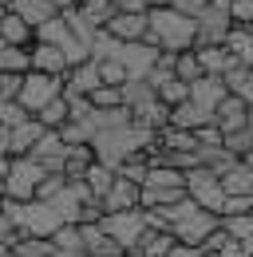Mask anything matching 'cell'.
Instances as JSON below:
<instances>
[{
    "instance_id": "1",
    "label": "cell",
    "mask_w": 253,
    "mask_h": 257,
    "mask_svg": "<svg viewBox=\"0 0 253 257\" xmlns=\"http://www.w3.org/2000/svg\"><path fill=\"white\" fill-rule=\"evenodd\" d=\"M147 44H158L166 52H190L198 44V16L178 12L174 4H155L151 8V32Z\"/></svg>"
},
{
    "instance_id": "2",
    "label": "cell",
    "mask_w": 253,
    "mask_h": 257,
    "mask_svg": "<svg viewBox=\"0 0 253 257\" xmlns=\"http://www.w3.org/2000/svg\"><path fill=\"white\" fill-rule=\"evenodd\" d=\"M52 170L44 166V162H36L32 155H4L0 162V178H4V198H12V202H32L36 194H40V182L48 178Z\"/></svg>"
},
{
    "instance_id": "3",
    "label": "cell",
    "mask_w": 253,
    "mask_h": 257,
    "mask_svg": "<svg viewBox=\"0 0 253 257\" xmlns=\"http://www.w3.org/2000/svg\"><path fill=\"white\" fill-rule=\"evenodd\" d=\"M190 198L186 190V170H174V166H151L147 182H143V206L155 210V206H174Z\"/></svg>"
},
{
    "instance_id": "4",
    "label": "cell",
    "mask_w": 253,
    "mask_h": 257,
    "mask_svg": "<svg viewBox=\"0 0 253 257\" xmlns=\"http://www.w3.org/2000/svg\"><path fill=\"white\" fill-rule=\"evenodd\" d=\"M103 229L123 245L126 253L143 245L147 229H151V218H147V206H135V210H115V214H103Z\"/></svg>"
},
{
    "instance_id": "5",
    "label": "cell",
    "mask_w": 253,
    "mask_h": 257,
    "mask_svg": "<svg viewBox=\"0 0 253 257\" xmlns=\"http://www.w3.org/2000/svg\"><path fill=\"white\" fill-rule=\"evenodd\" d=\"M186 190H190V198H194L198 206H206V210H214V214L225 210V198H229L221 174H218V170H210V166L186 170Z\"/></svg>"
},
{
    "instance_id": "6",
    "label": "cell",
    "mask_w": 253,
    "mask_h": 257,
    "mask_svg": "<svg viewBox=\"0 0 253 257\" xmlns=\"http://www.w3.org/2000/svg\"><path fill=\"white\" fill-rule=\"evenodd\" d=\"M233 12H229V4L225 0H210L206 4V12L198 16V44L194 48H214V44H225L229 32H233Z\"/></svg>"
},
{
    "instance_id": "7",
    "label": "cell",
    "mask_w": 253,
    "mask_h": 257,
    "mask_svg": "<svg viewBox=\"0 0 253 257\" xmlns=\"http://www.w3.org/2000/svg\"><path fill=\"white\" fill-rule=\"evenodd\" d=\"M67 87V75H48V71H28L24 75V91H20V103L28 107L32 115H40L52 99L63 95Z\"/></svg>"
},
{
    "instance_id": "8",
    "label": "cell",
    "mask_w": 253,
    "mask_h": 257,
    "mask_svg": "<svg viewBox=\"0 0 253 257\" xmlns=\"http://www.w3.org/2000/svg\"><path fill=\"white\" fill-rule=\"evenodd\" d=\"M48 131H52V127H44V123H40V115H32L28 123H20V127L0 131V151H4V155H12V159H16V155H32V147H36Z\"/></svg>"
},
{
    "instance_id": "9",
    "label": "cell",
    "mask_w": 253,
    "mask_h": 257,
    "mask_svg": "<svg viewBox=\"0 0 253 257\" xmlns=\"http://www.w3.org/2000/svg\"><path fill=\"white\" fill-rule=\"evenodd\" d=\"M229 95V83H225V75H202L198 83H190V99L214 119V111H218V103Z\"/></svg>"
},
{
    "instance_id": "10",
    "label": "cell",
    "mask_w": 253,
    "mask_h": 257,
    "mask_svg": "<svg viewBox=\"0 0 253 257\" xmlns=\"http://www.w3.org/2000/svg\"><path fill=\"white\" fill-rule=\"evenodd\" d=\"M32 71H48V75H67L71 60L60 44H48V40H36L32 44Z\"/></svg>"
},
{
    "instance_id": "11",
    "label": "cell",
    "mask_w": 253,
    "mask_h": 257,
    "mask_svg": "<svg viewBox=\"0 0 253 257\" xmlns=\"http://www.w3.org/2000/svg\"><path fill=\"white\" fill-rule=\"evenodd\" d=\"M67 151H71V147L63 143V135H60V131H48V135H44V139H40V143L32 147V159H36V162H44V166H48L52 174H63V166H67Z\"/></svg>"
},
{
    "instance_id": "12",
    "label": "cell",
    "mask_w": 253,
    "mask_h": 257,
    "mask_svg": "<svg viewBox=\"0 0 253 257\" xmlns=\"http://www.w3.org/2000/svg\"><path fill=\"white\" fill-rule=\"evenodd\" d=\"M135 206H143V182H135V178L119 174L115 186H111V194L103 198V210L115 214V210H135Z\"/></svg>"
},
{
    "instance_id": "13",
    "label": "cell",
    "mask_w": 253,
    "mask_h": 257,
    "mask_svg": "<svg viewBox=\"0 0 253 257\" xmlns=\"http://www.w3.org/2000/svg\"><path fill=\"white\" fill-rule=\"evenodd\" d=\"M103 87V71L95 60H83V64H75L67 71V87H63V95H91Z\"/></svg>"
},
{
    "instance_id": "14",
    "label": "cell",
    "mask_w": 253,
    "mask_h": 257,
    "mask_svg": "<svg viewBox=\"0 0 253 257\" xmlns=\"http://www.w3.org/2000/svg\"><path fill=\"white\" fill-rule=\"evenodd\" d=\"M79 225H83V249L91 257H123L126 253L123 245L103 229V222H79Z\"/></svg>"
},
{
    "instance_id": "15",
    "label": "cell",
    "mask_w": 253,
    "mask_h": 257,
    "mask_svg": "<svg viewBox=\"0 0 253 257\" xmlns=\"http://www.w3.org/2000/svg\"><path fill=\"white\" fill-rule=\"evenodd\" d=\"M107 32L115 36V40H126V44L147 40V32H151V12H119L107 24Z\"/></svg>"
},
{
    "instance_id": "16",
    "label": "cell",
    "mask_w": 253,
    "mask_h": 257,
    "mask_svg": "<svg viewBox=\"0 0 253 257\" xmlns=\"http://www.w3.org/2000/svg\"><path fill=\"white\" fill-rule=\"evenodd\" d=\"M214 123H218L221 131H237V127H249V103L241 95H229L218 103V111H214Z\"/></svg>"
},
{
    "instance_id": "17",
    "label": "cell",
    "mask_w": 253,
    "mask_h": 257,
    "mask_svg": "<svg viewBox=\"0 0 253 257\" xmlns=\"http://www.w3.org/2000/svg\"><path fill=\"white\" fill-rule=\"evenodd\" d=\"M0 36H4V44H12V48H32V44H36V28H32L16 8H4Z\"/></svg>"
},
{
    "instance_id": "18",
    "label": "cell",
    "mask_w": 253,
    "mask_h": 257,
    "mask_svg": "<svg viewBox=\"0 0 253 257\" xmlns=\"http://www.w3.org/2000/svg\"><path fill=\"white\" fill-rule=\"evenodd\" d=\"M158 99H162V95H158V87L151 83V79H126V83H123V103L135 111V115L147 111V107L158 103Z\"/></svg>"
},
{
    "instance_id": "19",
    "label": "cell",
    "mask_w": 253,
    "mask_h": 257,
    "mask_svg": "<svg viewBox=\"0 0 253 257\" xmlns=\"http://www.w3.org/2000/svg\"><path fill=\"white\" fill-rule=\"evenodd\" d=\"M198 52V60H202V67H206V75H225L229 67H237L241 60L225 48V44H214V48H194Z\"/></svg>"
},
{
    "instance_id": "20",
    "label": "cell",
    "mask_w": 253,
    "mask_h": 257,
    "mask_svg": "<svg viewBox=\"0 0 253 257\" xmlns=\"http://www.w3.org/2000/svg\"><path fill=\"white\" fill-rule=\"evenodd\" d=\"M206 123H214L194 99H186V103H178L174 111H170V127H186V131H198V127H206Z\"/></svg>"
},
{
    "instance_id": "21",
    "label": "cell",
    "mask_w": 253,
    "mask_h": 257,
    "mask_svg": "<svg viewBox=\"0 0 253 257\" xmlns=\"http://www.w3.org/2000/svg\"><path fill=\"white\" fill-rule=\"evenodd\" d=\"M221 182H225V194H253V166L245 159L233 162V166L221 174Z\"/></svg>"
},
{
    "instance_id": "22",
    "label": "cell",
    "mask_w": 253,
    "mask_h": 257,
    "mask_svg": "<svg viewBox=\"0 0 253 257\" xmlns=\"http://www.w3.org/2000/svg\"><path fill=\"white\" fill-rule=\"evenodd\" d=\"M225 48H229L241 64L253 67V24H233V32H229V40H225Z\"/></svg>"
},
{
    "instance_id": "23",
    "label": "cell",
    "mask_w": 253,
    "mask_h": 257,
    "mask_svg": "<svg viewBox=\"0 0 253 257\" xmlns=\"http://www.w3.org/2000/svg\"><path fill=\"white\" fill-rule=\"evenodd\" d=\"M115 178H119V170H115V166H107V162H95L91 170H87V178H83V182H87V186H91V194L103 202V198L111 194V186H115Z\"/></svg>"
},
{
    "instance_id": "24",
    "label": "cell",
    "mask_w": 253,
    "mask_h": 257,
    "mask_svg": "<svg viewBox=\"0 0 253 257\" xmlns=\"http://www.w3.org/2000/svg\"><path fill=\"white\" fill-rule=\"evenodd\" d=\"M79 12L91 20L95 28H107V24L119 16V4H115V0H79Z\"/></svg>"
},
{
    "instance_id": "25",
    "label": "cell",
    "mask_w": 253,
    "mask_h": 257,
    "mask_svg": "<svg viewBox=\"0 0 253 257\" xmlns=\"http://www.w3.org/2000/svg\"><path fill=\"white\" fill-rule=\"evenodd\" d=\"M174 245H178V237L170 233V229H147V237H143V253H151V257H170L174 253Z\"/></svg>"
},
{
    "instance_id": "26",
    "label": "cell",
    "mask_w": 253,
    "mask_h": 257,
    "mask_svg": "<svg viewBox=\"0 0 253 257\" xmlns=\"http://www.w3.org/2000/svg\"><path fill=\"white\" fill-rule=\"evenodd\" d=\"M225 83H229V91H233V95H241L253 107V67L249 64L229 67V71H225Z\"/></svg>"
},
{
    "instance_id": "27",
    "label": "cell",
    "mask_w": 253,
    "mask_h": 257,
    "mask_svg": "<svg viewBox=\"0 0 253 257\" xmlns=\"http://www.w3.org/2000/svg\"><path fill=\"white\" fill-rule=\"evenodd\" d=\"M158 143H162L166 151H198V131L166 127V131H158Z\"/></svg>"
},
{
    "instance_id": "28",
    "label": "cell",
    "mask_w": 253,
    "mask_h": 257,
    "mask_svg": "<svg viewBox=\"0 0 253 257\" xmlns=\"http://www.w3.org/2000/svg\"><path fill=\"white\" fill-rule=\"evenodd\" d=\"M0 71H32V48H0Z\"/></svg>"
},
{
    "instance_id": "29",
    "label": "cell",
    "mask_w": 253,
    "mask_h": 257,
    "mask_svg": "<svg viewBox=\"0 0 253 257\" xmlns=\"http://www.w3.org/2000/svg\"><path fill=\"white\" fill-rule=\"evenodd\" d=\"M67 119H71V103H67V95L52 99V103L40 111V123H44V127H52V131H60Z\"/></svg>"
},
{
    "instance_id": "30",
    "label": "cell",
    "mask_w": 253,
    "mask_h": 257,
    "mask_svg": "<svg viewBox=\"0 0 253 257\" xmlns=\"http://www.w3.org/2000/svg\"><path fill=\"white\" fill-rule=\"evenodd\" d=\"M28 119H32V111L20 103V99H0V127L4 131L20 127V123H28Z\"/></svg>"
},
{
    "instance_id": "31",
    "label": "cell",
    "mask_w": 253,
    "mask_h": 257,
    "mask_svg": "<svg viewBox=\"0 0 253 257\" xmlns=\"http://www.w3.org/2000/svg\"><path fill=\"white\" fill-rule=\"evenodd\" d=\"M174 71H178V79H186V83H198V79L206 75V67H202V60H198V52H194V48H190V52H178Z\"/></svg>"
},
{
    "instance_id": "32",
    "label": "cell",
    "mask_w": 253,
    "mask_h": 257,
    "mask_svg": "<svg viewBox=\"0 0 253 257\" xmlns=\"http://www.w3.org/2000/svg\"><path fill=\"white\" fill-rule=\"evenodd\" d=\"M56 249H60V245H56L52 237H24L12 253H16V257H52Z\"/></svg>"
},
{
    "instance_id": "33",
    "label": "cell",
    "mask_w": 253,
    "mask_h": 257,
    "mask_svg": "<svg viewBox=\"0 0 253 257\" xmlns=\"http://www.w3.org/2000/svg\"><path fill=\"white\" fill-rule=\"evenodd\" d=\"M158 95H162V103H170V107H178V103H186V99H190V83H186V79H178V75H174V79H166V83L158 87Z\"/></svg>"
},
{
    "instance_id": "34",
    "label": "cell",
    "mask_w": 253,
    "mask_h": 257,
    "mask_svg": "<svg viewBox=\"0 0 253 257\" xmlns=\"http://www.w3.org/2000/svg\"><path fill=\"white\" fill-rule=\"evenodd\" d=\"M225 147L233 155H253V127H237V131H225Z\"/></svg>"
},
{
    "instance_id": "35",
    "label": "cell",
    "mask_w": 253,
    "mask_h": 257,
    "mask_svg": "<svg viewBox=\"0 0 253 257\" xmlns=\"http://www.w3.org/2000/svg\"><path fill=\"white\" fill-rule=\"evenodd\" d=\"M221 225H225L237 241L253 237V214H221Z\"/></svg>"
},
{
    "instance_id": "36",
    "label": "cell",
    "mask_w": 253,
    "mask_h": 257,
    "mask_svg": "<svg viewBox=\"0 0 253 257\" xmlns=\"http://www.w3.org/2000/svg\"><path fill=\"white\" fill-rule=\"evenodd\" d=\"M28 71H0V99H20Z\"/></svg>"
},
{
    "instance_id": "37",
    "label": "cell",
    "mask_w": 253,
    "mask_h": 257,
    "mask_svg": "<svg viewBox=\"0 0 253 257\" xmlns=\"http://www.w3.org/2000/svg\"><path fill=\"white\" fill-rule=\"evenodd\" d=\"M91 103H95V107H123V87L103 83L99 91H91Z\"/></svg>"
},
{
    "instance_id": "38",
    "label": "cell",
    "mask_w": 253,
    "mask_h": 257,
    "mask_svg": "<svg viewBox=\"0 0 253 257\" xmlns=\"http://www.w3.org/2000/svg\"><path fill=\"white\" fill-rule=\"evenodd\" d=\"M221 214H253V194H229Z\"/></svg>"
},
{
    "instance_id": "39",
    "label": "cell",
    "mask_w": 253,
    "mask_h": 257,
    "mask_svg": "<svg viewBox=\"0 0 253 257\" xmlns=\"http://www.w3.org/2000/svg\"><path fill=\"white\" fill-rule=\"evenodd\" d=\"M206 4H210V0H174V8H178V12H186V16H202V12H206Z\"/></svg>"
},
{
    "instance_id": "40",
    "label": "cell",
    "mask_w": 253,
    "mask_h": 257,
    "mask_svg": "<svg viewBox=\"0 0 253 257\" xmlns=\"http://www.w3.org/2000/svg\"><path fill=\"white\" fill-rule=\"evenodd\" d=\"M119 12H151V0H115Z\"/></svg>"
},
{
    "instance_id": "41",
    "label": "cell",
    "mask_w": 253,
    "mask_h": 257,
    "mask_svg": "<svg viewBox=\"0 0 253 257\" xmlns=\"http://www.w3.org/2000/svg\"><path fill=\"white\" fill-rule=\"evenodd\" d=\"M218 257H245V245H241L237 237H229V241H225V249H221Z\"/></svg>"
},
{
    "instance_id": "42",
    "label": "cell",
    "mask_w": 253,
    "mask_h": 257,
    "mask_svg": "<svg viewBox=\"0 0 253 257\" xmlns=\"http://www.w3.org/2000/svg\"><path fill=\"white\" fill-rule=\"evenodd\" d=\"M56 257H91L87 249H56Z\"/></svg>"
},
{
    "instance_id": "43",
    "label": "cell",
    "mask_w": 253,
    "mask_h": 257,
    "mask_svg": "<svg viewBox=\"0 0 253 257\" xmlns=\"http://www.w3.org/2000/svg\"><path fill=\"white\" fill-rule=\"evenodd\" d=\"M52 4H56V8H60V12H67V8H75V4H79V0H52Z\"/></svg>"
},
{
    "instance_id": "44",
    "label": "cell",
    "mask_w": 253,
    "mask_h": 257,
    "mask_svg": "<svg viewBox=\"0 0 253 257\" xmlns=\"http://www.w3.org/2000/svg\"><path fill=\"white\" fill-rule=\"evenodd\" d=\"M126 257H151V253H143V249H131V253H126Z\"/></svg>"
},
{
    "instance_id": "45",
    "label": "cell",
    "mask_w": 253,
    "mask_h": 257,
    "mask_svg": "<svg viewBox=\"0 0 253 257\" xmlns=\"http://www.w3.org/2000/svg\"><path fill=\"white\" fill-rule=\"evenodd\" d=\"M155 4H174V0H151V8H155Z\"/></svg>"
},
{
    "instance_id": "46",
    "label": "cell",
    "mask_w": 253,
    "mask_h": 257,
    "mask_svg": "<svg viewBox=\"0 0 253 257\" xmlns=\"http://www.w3.org/2000/svg\"><path fill=\"white\" fill-rule=\"evenodd\" d=\"M245 162H249V166H253V155H245Z\"/></svg>"
},
{
    "instance_id": "47",
    "label": "cell",
    "mask_w": 253,
    "mask_h": 257,
    "mask_svg": "<svg viewBox=\"0 0 253 257\" xmlns=\"http://www.w3.org/2000/svg\"><path fill=\"white\" fill-rule=\"evenodd\" d=\"M249 127H253V107H249Z\"/></svg>"
}]
</instances>
